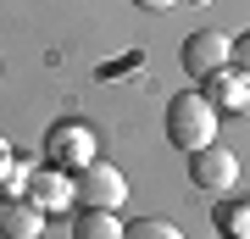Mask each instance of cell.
<instances>
[{"label":"cell","instance_id":"14","mask_svg":"<svg viewBox=\"0 0 250 239\" xmlns=\"http://www.w3.org/2000/svg\"><path fill=\"white\" fill-rule=\"evenodd\" d=\"M145 11H167V6H178V0H139Z\"/></svg>","mask_w":250,"mask_h":239},{"label":"cell","instance_id":"2","mask_svg":"<svg viewBox=\"0 0 250 239\" xmlns=\"http://www.w3.org/2000/svg\"><path fill=\"white\" fill-rule=\"evenodd\" d=\"M72 178V200L78 206H95V212H117L128 195V178L111 167V161H83L78 173H67Z\"/></svg>","mask_w":250,"mask_h":239},{"label":"cell","instance_id":"4","mask_svg":"<svg viewBox=\"0 0 250 239\" xmlns=\"http://www.w3.org/2000/svg\"><path fill=\"white\" fill-rule=\"evenodd\" d=\"M189 178H195L200 189H211V195H223V189L239 184V156L211 139V145H200V151H189Z\"/></svg>","mask_w":250,"mask_h":239},{"label":"cell","instance_id":"5","mask_svg":"<svg viewBox=\"0 0 250 239\" xmlns=\"http://www.w3.org/2000/svg\"><path fill=\"white\" fill-rule=\"evenodd\" d=\"M233 62V39L223 34V28H200V34L184 39V67L189 78H211V72H223Z\"/></svg>","mask_w":250,"mask_h":239},{"label":"cell","instance_id":"11","mask_svg":"<svg viewBox=\"0 0 250 239\" xmlns=\"http://www.w3.org/2000/svg\"><path fill=\"white\" fill-rule=\"evenodd\" d=\"M217 222H228V239H250V206H233V212L217 217Z\"/></svg>","mask_w":250,"mask_h":239},{"label":"cell","instance_id":"13","mask_svg":"<svg viewBox=\"0 0 250 239\" xmlns=\"http://www.w3.org/2000/svg\"><path fill=\"white\" fill-rule=\"evenodd\" d=\"M233 72L250 84V34H245V39H233Z\"/></svg>","mask_w":250,"mask_h":239},{"label":"cell","instance_id":"1","mask_svg":"<svg viewBox=\"0 0 250 239\" xmlns=\"http://www.w3.org/2000/svg\"><path fill=\"white\" fill-rule=\"evenodd\" d=\"M217 133V106L195 89H184V95L167 100V139L178 145V151H200V145H211Z\"/></svg>","mask_w":250,"mask_h":239},{"label":"cell","instance_id":"3","mask_svg":"<svg viewBox=\"0 0 250 239\" xmlns=\"http://www.w3.org/2000/svg\"><path fill=\"white\" fill-rule=\"evenodd\" d=\"M83 161H95V128L78 123V117L56 123V128L45 133V167H56V173H78Z\"/></svg>","mask_w":250,"mask_h":239},{"label":"cell","instance_id":"8","mask_svg":"<svg viewBox=\"0 0 250 239\" xmlns=\"http://www.w3.org/2000/svg\"><path fill=\"white\" fill-rule=\"evenodd\" d=\"M206 84H211V95H206V100H223V111H250V84L239 78V72H211V78H206Z\"/></svg>","mask_w":250,"mask_h":239},{"label":"cell","instance_id":"12","mask_svg":"<svg viewBox=\"0 0 250 239\" xmlns=\"http://www.w3.org/2000/svg\"><path fill=\"white\" fill-rule=\"evenodd\" d=\"M17 189H28V173L17 161H6V167H0V195H17Z\"/></svg>","mask_w":250,"mask_h":239},{"label":"cell","instance_id":"9","mask_svg":"<svg viewBox=\"0 0 250 239\" xmlns=\"http://www.w3.org/2000/svg\"><path fill=\"white\" fill-rule=\"evenodd\" d=\"M72 239H123V222L111 212H95V206H83L78 222H72Z\"/></svg>","mask_w":250,"mask_h":239},{"label":"cell","instance_id":"15","mask_svg":"<svg viewBox=\"0 0 250 239\" xmlns=\"http://www.w3.org/2000/svg\"><path fill=\"white\" fill-rule=\"evenodd\" d=\"M6 161H11V145H6V133H0V167H6Z\"/></svg>","mask_w":250,"mask_h":239},{"label":"cell","instance_id":"10","mask_svg":"<svg viewBox=\"0 0 250 239\" xmlns=\"http://www.w3.org/2000/svg\"><path fill=\"white\" fill-rule=\"evenodd\" d=\"M123 239H184V234L167 217H134V222H123Z\"/></svg>","mask_w":250,"mask_h":239},{"label":"cell","instance_id":"7","mask_svg":"<svg viewBox=\"0 0 250 239\" xmlns=\"http://www.w3.org/2000/svg\"><path fill=\"white\" fill-rule=\"evenodd\" d=\"M28 200H34L39 212L72 206V178H67V173H56V167H39V173H28Z\"/></svg>","mask_w":250,"mask_h":239},{"label":"cell","instance_id":"6","mask_svg":"<svg viewBox=\"0 0 250 239\" xmlns=\"http://www.w3.org/2000/svg\"><path fill=\"white\" fill-rule=\"evenodd\" d=\"M45 234V212L28 195H0V239H39Z\"/></svg>","mask_w":250,"mask_h":239},{"label":"cell","instance_id":"16","mask_svg":"<svg viewBox=\"0 0 250 239\" xmlns=\"http://www.w3.org/2000/svg\"><path fill=\"white\" fill-rule=\"evenodd\" d=\"M184 6H211V0H184Z\"/></svg>","mask_w":250,"mask_h":239}]
</instances>
